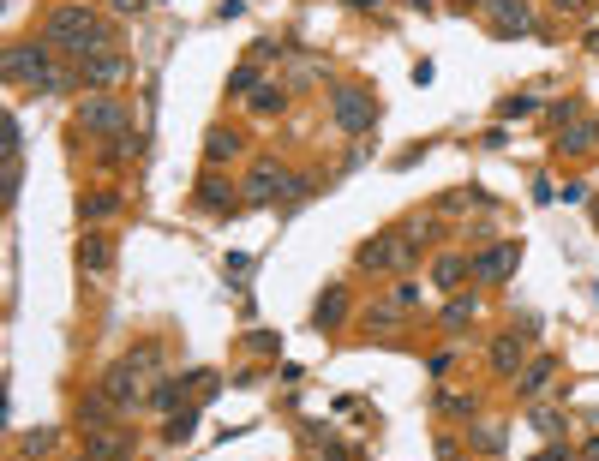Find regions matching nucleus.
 <instances>
[{
  "instance_id": "f257e3e1",
  "label": "nucleus",
  "mask_w": 599,
  "mask_h": 461,
  "mask_svg": "<svg viewBox=\"0 0 599 461\" xmlns=\"http://www.w3.org/2000/svg\"><path fill=\"white\" fill-rule=\"evenodd\" d=\"M42 42L60 48V54H72V60H90V54H102L114 36H108V24H102L90 6H54L48 24H42Z\"/></svg>"
},
{
  "instance_id": "f03ea898",
  "label": "nucleus",
  "mask_w": 599,
  "mask_h": 461,
  "mask_svg": "<svg viewBox=\"0 0 599 461\" xmlns=\"http://www.w3.org/2000/svg\"><path fill=\"white\" fill-rule=\"evenodd\" d=\"M48 54H54V48H48L42 36H36V42H12V48H6V78H12V84H30V90H66L78 72H60Z\"/></svg>"
},
{
  "instance_id": "7ed1b4c3",
  "label": "nucleus",
  "mask_w": 599,
  "mask_h": 461,
  "mask_svg": "<svg viewBox=\"0 0 599 461\" xmlns=\"http://www.w3.org/2000/svg\"><path fill=\"white\" fill-rule=\"evenodd\" d=\"M354 264L372 270V276H384V270H414V264H420V240H414L408 228H396V234H372V240L354 252Z\"/></svg>"
},
{
  "instance_id": "20e7f679",
  "label": "nucleus",
  "mask_w": 599,
  "mask_h": 461,
  "mask_svg": "<svg viewBox=\"0 0 599 461\" xmlns=\"http://www.w3.org/2000/svg\"><path fill=\"white\" fill-rule=\"evenodd\" d=\"M78 132H90V138H126L132 132V108L96 90V96L78 102Z\"/></svg>"
},
{
  "instance_id": "39448f33",
  "label": "nucleus",
  "mask_w": 599,
  "mask_h": 461,
  "mask_svg": "<svg viewBox=\"0 0 599 461\" xmlns=\"http://www.w3.org/2000/svg\"><path fill=\"white\" fill-rule=\"evenodd\" d=\"M330 114H336V126L354 132V138H366V132L378 126V102H372V90H360V84H336V90H330Z\"/></svg>"
},
{
  "instance_id": "423d86ee",
  "label": "nucleus",
  "mask_w": 599,
  "mask_h": 461,
  "mask_svg": "<svg viewBox=\"0 0 599 461\" xmlns=\"http://www.w3.org/2000/svg\"><path fill=\"white\" fill-rule=\"evenodd\" d=\"M126 78H132V60H126V54H114V48H102V54L78 60V84H84V90H114V84H126Z\"/></svg>"
},
{
  "instance_id": "0eeeda50",
  "label": "nucleus",
  "mask_w": 599,
  "mask_h": 461,
  "mask_svg": "<svg viewBox=\"0 0 599 461\" xmlns=\"http://www.w3.org/2000/svg\"><path fill=\"white\" fill-rule=\"evenodd\" d=\"M96 390H102V396H108V402H114L120 414H138V408H144V384H138V366H132V360H120V366H108Z\"/></svg>"
},
{
  "instance_id": "6e6552de",
  "label": "nucleus",
  "mask_w": 599,
  "mask_h": 461,
  "mask_svg": "<svg viewBox=\"0 0 599 461\" xmlns=\"http://www.w3.org/2000/svg\"><path fill=\"white\" fill-rule=\"evenodd\" d=\"M288 186H294V174H282L276 162H258L252 174H246V204H276V198H288Z\"/></svg>"
},
{
  "instance_id": "1a4fd4ad",
  "label": "nucleus",
  "mask_w": 599,
  "mask_h": 461,
  "mask_svg": "<svg viewBox=\"0 0 599 461\" xmlns=\"http://www.w3.org/2000/svg\"><path fill=\"white\" fill-rule=\"evenodd\" d=\"M78 270L102 282V276L114 270V234H84V240H78Z\"/></svg>"
},
{
  "instance_id": "9d476101",
  "label": "nucleus",
  "mask_w": 599,
  "mask_h": 461,
  "mask_svg": "<svg viewBox=\"0 0 599 461\" xmlns=\"http://www.w3.org/2000/svg\"><path fill=\"white\" fill-rule=\"evenodd\" d=\"M516 258H522L516 246H486V252H474L468 264H474V276H480V282H504V276L516 270Z\"/></svg>"
},
{
  "instance_id": "9b49d317",
  "label": "nucleus",
  "mask_w": 599,
  "mask_h": 461,
  "mask_svg": "<svg viewBox=\"0 0 599 461\" xmlns=\"http://www.w3.org/2000/svg\"><path fill=\"white\" fill-rule=\"evenodd\" d=\"M522 360H528V336H498V342H492V372H498V378L516 384V378H522Z\"/></svg>"
},
{
  "instance_id": "f8f14e48",
  "label": "nucleus",
  "mask_w": 599,
  "mask_h": 461,
  "mask_svg": "<svg viewBox=\"0 0 599 461\" xmlns=\"http://www.w3.org/2000/svg\"><path fill=\"white\" fill-rule=\"evenodd\" d=\"M480 6L492 12L498 36H516V30H534V12H528V0H480Z\"/></svg>"
},
{
  "instance_id": "ddd939ff",
  "label": "nucleus",
  "mask_w": 599,
  "mask_h": 461,
  "mask_svg": "<svg viewBox=\"0 0 599 461\" xmlns=\"http://www.w3.org/2000/svg\"><path fill=\"white\" fill-rule=\"evenodd\" d=\"M240 150H246V138H240L234 126H210V132H204V162H210V168H222V162H234Z\"/></svg>"
},
{
  "instance_id": "4468645a",
  "label": "nucleus",
  "mask_w": 599,
  "mask_h": 461,
  "mask_svg": "<svg viewBox=\"0 0 599 461\" xmlns=\"http://www.w3.org/2000/svg\"><path fill=\"white\" fill-rule=\"evenodd\" d=\"M108 420H120V408L96 390V396H78V426H84V438L90 432H108Z\"/></svg>"
},
{
  "instance_id": "2eb2a0df",
  "label": "nucleus",
  "mask_w": 599,
  "mask_h": 461,
  "mask_svg": "<svg viewBox=\"0 0 599 461\" xmlns=\"http://www.w3.org/2000/svg\"><path fill=\"white\" fill-rule=\"evenodd\" d=\"M198 204H204V210H216V216H222V210H240V204H246V198H240V192H234V186H228V180H222V174H204V186H198Z\"/></svg>"
},
{
  "instance_id": "dca6fc26",
  "label": "nucleus",
  "mask_w": 599,
  "mask_h": 461,
  "mask_svg": "<svg viewBox=\"0 0 599 461\" xmlns=\"http://www.w3.org/2000/svg\"><path fill=\"white\" fill-rule=\"evenodd\" d=\"M342 318H348V288H342V282H330V288H324V300L312 306V324H318V330H336Z\"/></svg>"
},
{
  "instance_id": "f3484780",
  "label": "nucleus",
  "mask_w": 599,
  "mask_h": 461,
  "mask_svg": "<svg viewBox=\"0 0 599 461\" xmlns=\"http://www.w3.org/2000/svg\"><path fill=\"white\" fill-rule=\"evenodd\" d=\"M84 450H90V461H132V438L108 426V432H90V444H84Z\"/></svg>"
},
{
  "instance_id": "a211bd4d",
  "label": "nucleus",
  "mask_w": 599,
  "mask_h": 461,
  "mask_svg": "<svg viewBox=\"0 0 599 461\" xmlns=\"http://www.w3.org/2000/svg\"><path fill=\"white\" fill-rule=\"evenodd\" d=\"M504 444H510V432H504L498 420H480V426H468V450H480V456H504Z\"/></svg>"
},
{
  "instance_id": "6ab92c4d",
  "label": "nucleus",
  "mask_w": 599,
  "mask_h": 461,
  "mask_svg": "<svg viewBox=\"0 0 599 461\" xmlns=\"http://www.w3.org/2000/svg\"><path fill=\"white\" fill-rule=\"evenodd\" d=\"M246 108H252L258 120H270V114H282V108H288V84H258V90L246 96Z\"/></svg>"
},
{
  "instance_id": "aec40b11",
  "label": "nucleus",
  "mask_w": 599,
  "mask_h": 461,
  "mask_svg": "<svg viewBox=\"0 0 599 461\" xmlns=\"http://www.w3.org/2000/svg\"><path fill=\"white\" fill-rule=\"evenodd\" d=\"M552 372H558V360H534V366H522V378H516V390L534 402V396H546V384H552Z\"/></svg>"
},
{
  "instance_id": "412c9836",
  "label": "nucleus",
  "mask_w": 599,
  "mask_h": 461,
  "mask_svg": "<svg viewBox=\"0 0 599 461\" xmlns=\"http://www.w3.org/2000/svg\"><path fill=\"white\" fill-rule=\"evenodd\" d=\"M54 444H60V432H54V426H36V432H24V438H18L24 461H48V456H54Z\"/></svg>"
},
{
  "instance_id": "4be33fe9",
  "label": "nucleus",
  "mask_w": 599,
  "mask_h": 461,
  "mask_svg": "<svg viewBox=\"0 0 599 461\" xmlns=\"http://www.w3.org/2000/svg\"><path fill=\"white\" fill-rule=\"evenodd\" d=\"M462 276H474V264L456 258V252H444V258L432 264V282H438V288H462Z\"/></svg>"
},
{
  "instance_id": "5701e85b",
  "label": "nucleus",
  "mask_w": 599,
  "mask_h": 461,
  "mask_svg": "<svg viewBox=\"0 0 599 461\" xmlns=\"http://www.w3.org/2000/svg\"><path fill=\"white\" fill-rule=\"evenodd\" d=\"M594 144H599V120H582V126L564 132V150H570V156H588Z\"/></svg>"
},
{
  "instance_id": "b1692460",
  "label": "nucleus",
  "mask_w": 599,
  "mask_h": 461,
  "mask_svg": "<svg viewBox=\"0 0 599 461\" xmlns=\"http://www.w3.org/2000/svg\"><path fill=\"white\" fill-rule=\"evenodd\" d=\"M114 210H120L114 192H90V198H78V216H84V222H102V216H114Z\"/></svg>"
},
{
  "instance_id": "393cba45",
  "label": "nucleus",
  "mask_w": 599,
  "mask_h": 461,
  "mask_svg": "<svg viewBox=\"0 0 599 461\" xmlns=\"http://www.w3.org/2000/svg\"><path fill=\"white\" fill-rule=\"evenodd\" d=\"M474 312H480V300H474V294H456V300L444 306V324L462 330V324H474Z\"/></svg>"
},
{
  "instance_id": "a878e982",
  "label": "nucleus",
  "mask_w": 599,
  "mask_h": 461,
  "mask_svg": "<svg viewBox=\"0 0 599 461\" xmlns=\"http://www.w3.org/2000/svg\"><path fill=\"white\" fill-rule=\"evenodd\" d=\"M258 84H264V78H258V66L246 60V66H234V78H228V96H240V102H246V96H252Z\"/></svg>"
},
{
  "instance_id": "bb28decb",
  "label": "nucleus",
  "mask_w": 599,
  "mask_h": 461,
  "mask_svg": "<svg viewBox=\"0 0 599 461\" xmlns=\"http://www.w3.org/2000/svg\"><path fill=\"white\" fill-rule=\"evenodd\" d=\"M186 384H192V378H162V384L150 390V402H156V408H174V402L186 396Z\"/></svg>"
},
{
  "instance_id": "cd10ccee",
  "label": "nucleus",
  "mask_w": 599,
  "mask_h": 461,
  "mask_svg": "<svg viewBox=\"0 0 599 461\" xmlns=\"http://www.w3.org/2000/svg\"><path fill=\"white\" fill-rule=\"evenodd\" d=\"M438 408H444V414H456V420H468V414H474L480 402H474L468 390H444V396H438Z\"/></svg>"
},
{
  "instance_id": "c85d7f7f",
  "label": "nucleus",
  "mask_w": 599,
  "mask_h": 461,
  "mask_svg": "<svg viewBox=\"0 0 599 461\" xmlns=\"http://www.w3.org/2000/svg\"><path fill=\"white\" fill-rule=\"evenodd\" d=\"M192 426H198V408H180V414L168 420V444H186V438H192Z\"/></svg>"
},
{
  "instance_id": "c756f323",
  "label": "nucleus",
  "mask_w": 599,
  "mask_h": 461,
  "mask_svg": "<svg viewBox=\"0 0 599 461\" xmlns=\"http://www.w3.org/2000/svg\"><path fill=\"white\" fill-rule=\"evenodd\" d=\"M126 360H132L138 372H156V366H162V348H156V342H144V348H132Z\"/></svg>"
},
{
  "instance_id": "7c9ffc66",
  "label": "nucleus",
  "mask_w": 599,
  "mask_h": 461,
  "mask_svg": "<svg viewBox=\"0 0 599 461\" xmlns=\"http://www.w3.org/2000/svg\"><path fill=\"white\" fill-rule=\"evenodd\" d=\"M390 306H402V312H414V306H420V288H414V282H402V288L390 294Z\"/></svg>"
},
{
  "instance_id": "2f4dec72",
  "label": "nucleus",
  "mask_w": 599,
  "mask_h": 461,
  "mask_svg": "<svg viewBox=\"0 0 599 461\" xmlns=\"http://www.w3.org/2000/svg\"><path fill=\"white\" fill-rule=\"evenodd\" d=\"M552 6H558L564 18H588V12H594L599 0H552Z\"/></svg>"
},
{
  "instance_id": "473e14b6",
  "label": "nucleus",
  "mask_w": 599,
  "mask_h": 461,
  "mask_svg": "<svg viewBox=\"0 0 599 461\" xmlns=\"http://www.w3.org/2000/svg\"><path fill=\"white\" fill-rule=\"evenodd\" d=\"M582 461H599V438H594V444H588V450H582Z\"/></svg>"
},
{
  "instance_id": "72a5a7b5",
  "label": "nucleus",
  "mask_w": 599,
  "mask_h": 461,
  "mask_svg": "<svg viewBox=\"0 0 599 461\" xmlns=\"http://www.w3.org/2000/svg\"><path fill=\"white\" fill-rule=\"evenodd\" d=\"M588 48H594V54H599V30H594V36H588Z\"/></svg>"
},
{
  "instance_id": "f704fd0d",
  "label": "nucleus",
  "mask_w": 599,
  "mask_h": 461,
  "mask_svg": "<svg viewBox=\"0 0 599 461\" xmlns=\"http://www.w3.org/2000/svg\"><path fill=\"white\" fill-rule=\"evenodd\" d=\"M414 6H432V0H414Z\"/></svg>"
}]
</instances>
